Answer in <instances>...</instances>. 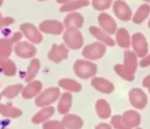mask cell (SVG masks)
Here are the masks:
<instances>
[{
  "label": "cell",
  "instance_id": "cell-35",
  "mask_svg": "<svg viewBox=\"0 0 150 129\" xmlns=\"http://www.w3.org/2000/svg\"><path fill=\"white\" fill-rule=\"evenodd\" d=\"M15 23V20L11 17H7V18H2V19L0 20V30H2L3 28L7 27V26L11 25V24Z\"/></svg>",
  "mask_w": 150,
  "mask_h": 129
},
{
  "label": "cell",
  "instance_id": "cell-30",
  "mask_svg": "<svg viewBox=\"0 0 150 129\" xmlns=\"http://www.w3.org/2000/svg\"><path fill=\"white\" fill-rule=\"evenodd\" d=\"M116 42L120 47H129V35L125 29H119L116 32Z\"/></svg>",
  "mask_w": 150,
  "mask_h": 129
},
{
  "label": "cell",
  "instance_id": "cell-36",
  "mask_svg": "<svg viewBox=\"0 0 150 129\" xmlns=\"http://www.w3.org/2000/svg\"><path fill=\"white\" fill-rule=\"evenodd\" d=\"M144 86H146V87H150V76L144 80Z\"/></svg>",
  "mask_w": 150,
  "mask_h": 129
},
{
  "label": "cell",
  "instance_id": "cell-43",
  "mask_svg": "<svg viewBox=\"0 0 150 129\" xmlns=\"http://www.w3.org/2000/svg\"><path fill=\"white\" fill-rule=\"evenodd\" d=\"M149 27H150V22H149Z\"/></svg>",
  "mask_w": 150,
  "mask_h": 129
},
{
  "label": "cell",
  "instance_id": "cell-42",
  "mask_svg": "<svg viewBox=\"0 0 150 129\" xmlns=\"http://www.w3.org/2000/svg\"><path fill=\"white\" fill-rule=\"evenodd\" d=\"M146 1H149V2H150V0H146Z\"/></svg>",
  "mask_w": 150,
  "mask_h": 129
},
{
  "label": "cell",
  "instance_id": "cell-21",
  "mask_svg": "<svg viewBox=\"0 0 150 129\" xmlns=\"http://www.w3.org/2000/svg\"><path fill=\"white\" fill-rule=\"evenodd\" d=\"M0 69L5 76L13 77L17 73V66L11 60L7 57L0 58Z\"/></svg>",
  "mask_w": 150,
  "mask_h": 129
},
{
  "label": "cell",
  "instance_id": "cell-14",
  "mask_svg": "<svg viewBox=\"0 0 150 129\" xmlns=\"http://www.w3.org/2000/svg\"><path fill=\"white\" fill-rule=\"evenodd\" d=\"M129 102L135 108L143 109L147 102V98L142 90L136 88V89H132L129 91Z\"/></svg>",
  "mask_w": 150,
  "mask_h": 129
},
{
  "label": "cell",
  "instance_id": "cell-10",
  "mask_svg": "<svg viewBox=\"0 0 150 129\" xmlns=\"http://www.w3.org/2000/svg\"><path fill=\"white\" fill-rule=\"evenodd\" d=\"M13 50L16 54L22 58H31L36 54V48L28 42L18 41Z\"/></svg>",
  "mask_w": 150,
  "mask_h": 129
},
{
  "label": "cell",
  "instance_id": "cell-4",
  "mask_svg": "<svg viewBox=\"0 0 150 129\" xmlns=\"http://www.w3.org/2000/svg\"><path fill=\"white\" fill-rule=\"evenodd\" d=\"M60 96V89L58 87H50L44 91L40 92L35 100V104L40 108H43L54 102Z\"/></svg>",
  "mask_w": 150,
  "mask_h": 129
},
{
  "label": "cell",
  "instance_id": "cell-24",
  "mask_svg": "<svg viewBox=\"0 0 150 129\" xmlns=\"http://www.w3.org/2000/svg\"><path fill=\"white\" fill-rule=\"evenodd\" d=\"M59 86L62 87L63 89L67 90L70 92H79L81 90V85L77 81L69 78H63L59 81Z\"/></svg>",
  "mask_w": 150,
  "mask_h": 129
},
{
  "label": "cell",
  "instance_id": "cell-27",
  "mask_svg": "<svg viewBox=\"0 0 150 129\" xmlns=\"http://www.w3.org/2000/svg\"><path fill=\"white\" fill-rule=\"evenodd\" d=\"M96 112L102 119H107L111 115V109L109 104L104 100H99L96 102Z\"/></svg>",
  "mask_w": 150,
  "mask_h": 129
},
{
  "label": "cell",
  "instance_id": "cell-20",
  "mask_svg": "<svg viewBox=\"0 0 150 129\" xmlns=\"http://www.w3.org/2000/svg\"><path fill=\"white\" fill-rule=\"evenodd\" d=\"M62 123L65 128H71V129H78L83 126V121L80 117L76 115H65L63 118Z\"/></svg>",
  "mask_w": 150,
  "mask_h": 129
},
{
  "label": "cell",
  "instance_id": "cell-1",
  "mask_svg": "<svg viewBox=\"0 0 150 129\" xmlns=\"http://www.w3.org/2000/svg\"><path fill=\"white\" fill-rule=\"evenodd\" d=\"M137 68V58L134 52L125 51V64H116L114 70L121 78L125 80L134 79V73Z\"/></svg>",
  "mask_w": 150,
  "mask_h": 129
},
{
  "label": "cell",
  "instance_id": "cell-19",
  "mask_svg": "<svg viewBox=\"0 0 150 129\" xmlns=\"http://www.w3.org/2000/svg\"><path fill=\"white\" fill-rule=\"evenodd\" d=\"M54 108L52 107H43L42 110H40L38 113H36L35 115L32 118V123L33 124H40L42 122H45V121L48 120V118L54 115Z\"/></svg>",
  "mask_w": 150,
  "mask_h": 129
},
{
  "label": "cell",
  "instance_id": "cell-37",
  "mask_svg": "<svg viewBox=\"0 0 150 129\" xmlns=\"http://www.w3.org/2000/svg\"><path fill=\"white\" fill-rule=\"evenodd\" d=\"M96 128H110V126L107 125V124H105V123H101V125H98Z\"/></svg>",
  "mask_w": 150,
  "mask_h": 129
},
{
  "label": "cell",
  "instance_id": "cell-29",
  "mask_svg": "<svg viewBox=\"0 0 150 129\" xmlns=\"http://www.w3.org/2000/svg\"><path fill=\"white\" fill-rule=\"evenodd\" d=\"M23 89V85L22 84H16V85H11L6 87L3 90L1 93H0V102L3 97L6 98H13L15 96H17L20 92H22Z\"/></svg>",
  "mask_w": 150,
  "mask_h": 129
},
{
  "label": "cell",
  "instance_id": "cell-7",
  "mask_svg": "<svg viewBox=\"0 0 150 129\" xmlns=\"http://www.w3.org/2000/svg\"><path fill=\"white\" fill-rule=\"evenodd\" d=\"M69 50L68 48L65 46V44H54L50 48V52H48L47 56L52 62H61L62 60H67L68 58Z\"/></svg>",
  "mask_w": 150,
  "mask_h": 129
},
{
  "label": "cell",
  "instance_id": "cell-13",
  "mask_svg": "<svg viewBox=\"0 0 150 129\" xmlns=\"http://www.w3.org/2000/svg\"><path fill=\"white\" fill-rule=\"evenodd\" d=\"M98 21L101 28L108 34H114L116 31V23L108 13H101L98 17Z\"/></svg>",
  "mask_w": 150,
  "mask_h": 129
},
{
  "label": "cell",
  "instance_id": "cell-25",
  "mask_svg": "<svg viewBox=\"0 0 150 129\" xmlns=\"http://www.w3.org/2000/svg\"><path fill=\"white\" fill-rule=\"evenodd\" d=\"M22 114L23 112L20 109L0 102V115H2L5 118H18L22 116Z\"/></svg>",
  "mask_w": 150,
  "mask_h": 129
},
{
  "label": "cell",
  "instance_id": "cell-12",
  "mask_svg": "<svg viewBox=\"0 0 150 129\" xmlns=\"http://www.w3.org/2000/svg\"><path fill=\"white\" fill-rule=\"evenodd\" d=\"M92 86L102 93H111L114 90V85L110 81L101 77H94L92 80Z\"/></svg>",
  "mask_w": 150,
  "mask_h": 129
},
{
  "label": "cell",
  "instance_id": "cell-31",
  "mask_svg": "<svg viewBox=\"0 0 150 129\" xmlns=\"http://www.w3.org/2000/svg\"><path fill=\"white\" fill-rule=\"evenodd\" d=\"M149 6L146 4L144 5H141V6L139 7V9H138V11L136 13L135 17H134L133 21L134 23L136 24H140L142 23V22L145 20V18L148 15V13H149Z\"/></svg>",
  "mask_w": 150,
  "mask_h": 129
},
{
  "label": "cell",
  "instance_id": "cell-15",
  "mask_svg": "<svg viewBox=\"0 0 150 129\" xmlns=\"http://www.w3.org/2000/svg\"><path fill=\"white\" fill-rule=\"evenodd\" d=\"M41 89L42 83L40 81H30V83L22 89V96L26 100H29L39 94Z\"/></svg>",
  "mask_w": 150,
  "mask_h": 129
},
{
  "label": "cell",
  "instance_id": "cell-39",
  "mask_svg": "<svg viewBox=\"0 0 150 129\" xmlns=\"http://www.w3.org/2000/svg\"><path fill=\"white\" fill-rule=\"evenodd\" d=\"M2 3H3V0H0V6L2 5Z\"/></svg>",
  "mask_w": 150,
  "mask_h": 129
},
{
  "label": "cell",
  "instance_id": "cell-11",
  "mask_svg": "<svg viewBox=\"0 0 150 129\" xmlns=\"http://www.w3.org/2000/svg\"><path fill=\"white\" fill-rule=\"evenodd\" d=\"M113 11H114L115 15L121 21H129L132 18V11L129 7L121 0L115 1L113 5Z\"/></svg>",
  "mask_w": 150,
  "mask_h": 129
},
{
  "label": "cell",
  "instance_id": "cell-34",
  "mask_svg": "<svg viewBox=\"0 0 150 129\" xmlns=\"http://www.w3.org/2000/svg\"><path fill=\"white\" fill-rule=\"evenodd\" d=\"M111 124H113V126L115 128H127L122 121V117L120 116H114L111 120Z\"/></svg>",
  "mask_w": 150,
  "mask_h": 129
},
{
  "label": "cell",
  "instance_id": "cell-40",
  "mask_svg": "<svg viewBox=\"0 0 150 129\" xmlns=\"http://www.w3.org/2000/svg\"><path fill=\"white\" fill-rule=\"evenodd\" d=\"M2 19V15H1V13H0V20Z\"/></svg>",
  "mask_w": 150,
  "mask_h": 129
},
{
  "label": "cell",
  "instance_id": "cell-26",
  "mask_svg": "<svg viewBox=\"0 0 150 129\" xmlns=\"http://www.w3.org/2000/svg\"><path fill=\"white\" fill-rule=\"evenodd\" d=\"M122 121L127 128H132V127H135L137 125H139L140 116L138 113L134 112V111H127V112H125L123 114Z\"/></svg>",
  "mask_w": 150,
  "mask_h": 129
},
{
  "label": "cell",
  "instance_id": "cell-17",
  "mask_svg": "<svg viewBox=\"0 0 150 129\" xmlns=\"http://www.w3.org/2000/svg\"><path fill=\"white\" fill-rule=\"evenodd\" d=\"M133 47L139 56H144L147 52L146 40L140 33H137L133 36Z\"/></svg>",
  "mask_w": 150,
  "mask_h": 129
},
{
  "label": "cell",
  "instance_id": "cell-6",
  "mask_svg": "<svg viewBox=\"0 0 150 129\" xmlns=\"http://www.w3.org/2000/svg\"><path fill=\"white\" fill-rule=\"evenodd\" d=\"M22 37H23V33L17 32L11 38H1L0 39V58L8 57L13 50V43L20 41Z\"/></svg>",
  "mask_w": 150,
  "mask_h": 129
},
{
  "label": "cell",
  "instance_id": "cell-32",
  "mask_svg": "<svg viewBox=\"0 0 150 129\" xmlns=\"http://www.w3.org/2000/svg\"><path fill=\"white\" fill-rule=\"evenodd\" d=\"M112 3V0H92V4L97 11H105Z\"/></svg>",
  "mask_w": 150,
  "mask_h": 129
},
{
  "label": "cell",
  "instance_id": "cell-38",
  "mask_svg": "<svg viewBox=\"0 0 150 129\" xmlns=\"http://www.w3.org/2000/svg\"><path fill=\"white\" fill-rule=\"evenodd\" d=\"M69 1H72V0H57V2L61 3V4H65V3L69 2Z\"/></svg>",
  "mask_w": 150,
  "mask_h": 129
},
{
  "label": "cell",
  "instance_id": "cell-22",
  "mask_svg": "<svg viewBox=\"0 0 150 129\" xmlns=\"http://www.w3.org/2000/svg\"><path fill=\"white\" fill-rule=\"evenodd\" d=\"M72 106V95L70 92H65L62 94L58 104V112L62 115H66L70 111Z\"/></svg>",
  "mask_w": 150,
  "mask_h": 129
},
{
  "label": "cell",
  "instance_id": "cell-18",
  "mask_svg": "<svg viewBox=\"0 0 150 129\" xmlns=\"http://www.w3.org/2000/svg\"><path fill=\"white\" fill-rule=\"evenodd\" d=\"M83 25V17L78 13H71L65 18L64 26L66 28H81Z\"/></svg>",
  "mask_w": 150,
  "mask_h": 129
},
{
  "label": "cell",
  "instance_id": "cell-41",
  "mask_svg": "<svg viewBox=\"0 0 150 129\" xmlns=\"http://www.w3.org/2000/svg\"><path fill=\"white\" fill-rule=\"evenodd\" d=\"M38 1H45V0H38Z\"/></svg>",
  "mask_w": 150,
  "mask_h": 129
},
{
  "label": "cell",
  "instance_id": "cell-8",
  "mask_svg": "<svg viewBox=\"0 0 150 129\" xmlns=\"http://www.w3.org/2000/svg\"><path fill=\"white\" fill-rule=\"evenodd\" d=\"M21 32L26 36L29 41H31L32 43H40L42 41V35L40 34V32L38 31V29L34 25L29 23L22 24L20 26Z\"/></svg>",
  "mask_w": 150,
  "mask_h": 129
},
{
  "label": "cell",
  "instance_id": "cell-16",
  "mask_svg": "<svg viewBox=\"0 0 150 129\" xmlns=\"http://www.w3.org/2000/svg\"><path fill=\"white\" fill-rule=\"evenodd\" d=\"M88 31L90 33L94 36L96 39H98L100 42L102 43L106 44V45H109V46H113L115 44L114 40L108 35V33L104 31V30L100 29L98 27H95V26H92V27L88 28Z\"/></svg>",
  "mask_w": 150,
  "mask_h": 129
},
{
  "label": "cell",
  "instance_id": "cell-28",
  "mask_svg": "<svg viewBox=\"0 0 150 129\" xmlns=\"http://www.w3.org/2000/svg\"><path fill=\"white\" fill-rule=\"evenodd\" d=\"M40 69V62L38 58H33V60L30 62L29 67H28L27 73H26L25 81L30 82L35 78V76L37 75L38 71Z\"/></svg>",
  "mask_w": 150,
  "mask_h": 129
},
{
  "label": "cell",
  "instance_id": "cell-2",
  "mask_svg": "<svg viewBox=\"0 0 150 129\" xmlns=\"http://www.w3.org/2000/svg\"><path fill=\"white\" fill-rule=\"evenodd\" d=\"M75 75H77L81 79H88L91 77H94L97 73V66L90 60H78L75 62L74 67Z\"/></svg>",
  "mask_w": 150,
  "mask_h": 129
},
{
  "label": "cell",
  "instance_id": "cell-23",
  "mask_svg": "<svg viewBox=\"0 0 150 129\" xmlns=\"http://www.w3.org/2000/svg\"><path fill=\"white\" fill-rule=\"evenodd\" d=\"M88 4H90L88 0H72V1H69V2L63 4L60 8V11L61 13H64V11H76V9L81 8V7L88 6Z\"/></svg>",
  "mask_w": 150,
  "mask_h": 129
},
{
  "label": "cell",
  "instance_id": "cell-3",
  "mask_svg": "<svg viewBox=\"0 0 150 129\" xmlns=\"http://www.w3.org/2000/svg\"><path fill=\"white\" fill-rule=\"evenodd\" d=\"M63 40L67 47L71 49H79L83 44V37L78 28H67Z\"/></svg>",
  "mask_w": 150,
  "mask_h": 129
},
{
  "label": "cell",
  "instance_id": "cell-5",
  "mask_svg": "<svg viewBox=\"0 0 150 129\" xmlns=\"http://www.w3.org/2000/svg\"><path fill=\"white\" fill-rule=\"evenodd\" d=\"M106 52V46L102 42H95L86 45L82 50V55L88 60H99Z\"/></svg>",
  "mask_w": 150,
  "mask_h": 129
},
{
  "label": "cell",
  "instance_id": "cell-33",
  "mask_svg": "<svg viewBox=\"0 0 150 129\" xmlns=\"http://www.w3.org/2000/svg\"><path fill=\"white\" fill-rule=\"evenodd\" d=\"M44 129H62L65 128L64 125L62 122H59V121H48L43 124Z\"/></svg>",
  "mask_w": 150,
  "mask_h": 129
},
{
  "label": "cell",
  "instance_id": "cell-9",
  "mask_svg": "<svg viewBox=\"0 0 150 129\" xmlns=\"http://www.w3.org/2000/svg\"><path fill=\"white\" fill-rule=\"evenodd\" d=\"M39 29L41 32L45 34H52V35H59L64 31V25L59 21L54 20H47L43 21L39 25Z\"/></svg>",
  "mask_w": 150,
  "mask_h": 129
}]
</instances>
